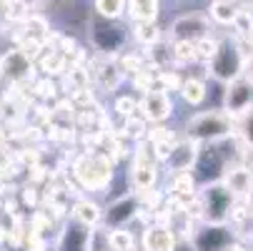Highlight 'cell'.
Masks as SVG:
<instances>
[{
  "mask_svg": "<svg viewBox=\"0 0 253 251\" xmlns=\"http://www.w3.org/2000/svg\"><path fill=\"white\" fill-rule=\"evenodd\" d=\"M233 133H236V118H231L226 111H203V113H196L186 123L188 141L198 143V146L226 141Z\"/></svg>",
  "mask_w": 253,
  "mask_h": 251,
  "instance_id": "1",
  "label": "cell"
},
{
  "mask_svg": "<svg viewBox=\"0 0 253 251\" xmlns=\"http://www.w3.org/2000/svg\"><path fill=\"white\" fill-rule=\"evenodd\" d=\"M253 50L243 43V41H221L218 43V50H215V55L206 63L208 65V73L221 81V83H231L233 78L243 76L246 70V58L251 55Z\"/></svg>",
  "mask_w": 253,
  "mask_h": 251,
  "instance_id": "2",
  "label": "cell"
},
{
  "mask_svg": "<svg viewBox=\"0 0 253 251\" xmlns=\"http://www.w3.org/2000/svg\"><path fill=\"white\" fill-rule=\"evenodd\" d=\"M198 201H201V216L206 219V224H228L233 203L238 199H233V194L221 181H215L203 186Z\"/></svg>",
  "mask_w": 253,
  "mask_h": 251,
  "instance_id": "3",
  "label": "cell"
},
{
  "mask_svg": "<svg viewBox=\"0 0 253 251\" xmlns=\"http://www.w3.org/2000/svg\"><path fill=\"white\" fill-rule=\"evenodd\" d=\"M218 143H203V146H198V156L193 163V178L201 181L203 186L221 181L228 168V156L221 151Z\"/></svg>",
  "mask_w": 253,
  "mask_h": 251,
  "instance_id": "4",
  "label": "cell"
},
{
  "mask_svg": "<svg viewBox=\"0 0 253 251\" xmlns=\"http://www.w3.org/2000/svg\"><path fill=\"white\" fill-rule=\"evenodd\" d=\"M223 105L231 118H241L248 111H253V81L248 76H238L231 83H226Z\"/></svg>",
  "mask_w": 253,
  "mask_h": 251,
  "instance_id": "5",
  "label": "cell"
},
{
  "mask_svg": "<svg viewBox=\"0 0 253 251\" xmlns=\"http://www.w3.org/2000/svg\"><path fill=\"white\" fill-rule=\"evenodd\" d=\"M233 241L236 236L228 224H203L191 239L196 251H228Z\"/></svg>",
  "mask_w": 253,
  "mask_h": 251,
  "instance_id": "6",
  "label": "cell"
},
{
  "mask_svg": "<svg viewBox=\"0 0 253 251\" xmlns=\"http://www.w3.org/2000/svg\"><path fill=\"white\" fill-rule=\"evenodd\" d=\"M76 173L83 181V186L103 189L108 181H111V163H108L105 158H98V156H88L76 166Z\"/></svg>",
  "mask_w": 253,
  "mask_h": 251,
  "instance_id": "7",
  "label": "cell"
},
{
  "mask_svg": "<svg viewBox=\"0 0 253 251\" xmlns=\"http://www.w3.org/2000/svg\"><path fill=\"white\" fill-rule=\"evenodd\" d=\"M170 35L175 41H201L208 35V18L198 15V13H191V15H180L173 20L170 25Z\"/></svg>",
  "mask_w": 253,
  "mask_h": 251,
  "instance_id": "8",
  "label": "cell"
},
{
  "mask_svg": "<svg viewBox=\"0 0 253 251\" xmlns=\"http://www.w3.org/2000/svg\"><path fill=\"white\" fill-rule=\"evenodd\" d=\"M221 184L233 194V199H243V196L253 189V168H248V166H243V163L231 166V168H226Z\"/></svg>",
  "mask_w": 253,
  "mask_h": 251,
  "instance_id": "9",
  "label": "cell"
},
{
  "mask_svg": "<svg viewBox=\"0 0 253 251\" xmlns=\"http://www.w3.org/2000/svg\"><path fill=\"white\" fill-rule=\"evenodd\" d=\"M196 156H198V143H193V141H180V143H175V146L170 149V153H168V168L173 171V173H183V171H191L193 168V163H196Z\"/></svg>",
  "mask_w": 253,
  "mask_h": 251,
  "instance_id": "10",
  "label": "cell"
},
{
  "mask_svg": "<svg viewBox=\"0 0 253 251\" xmlns=\"http://www.w3.org/2000/svg\"><path fill=\"white\" fill-rule=\"evenodd\" d=\"M0 73L10 81H23L33 73V63L23 50H10L8 55H3V60H0Z\"/></svg>",
  "mask_w": 253,
  "mask_h": 251,
  "instance_id": "11",
  "label": "cell"
},
{
  "mask_svg": "<svg viewBox=\"0 0 253 251\" xmlns=\"http://www.w3.org/2000/svg\"><path fill=\"white\" fill-rule=\"evenodd\" d=\"M143 111H146L148 121L161 123V121H166L173 113V103H170V98L163 91H151L146 96V100H143Z\"/></svg>",
  "mask_w": 253,
  "mask_h": 251,
  "instance_id": "12",
  "label": "cell"
},
{
  "mask_svg": "<svg viewBox=\"0 0 253 251\" xmlns=\"http://www.w3.org/2000/svg\"><path fill=\"white\" fill-rule=\"evenodd\" d=\"M175 234L166 226H151L143 236V246L146 251H173L175 249Z\"/></svg>",
  "mask_w": 253,
  "mask_h": 251,
  "instance_id": "13",
  "label": "cell"
},
{
  "mask_svg": "<svg viewBox=\"0 0 253 251\" xmlns=\"http://www.w3.org/2000/svg\"><path fill=\"white\" fill-rule=\"evenodd\" d=\"M88 244H90V231H88V226L73 224V226H68L65 234H63L60 251H88Z\"/></svg>",
  "mask_w": 253,
  "mask_h": 251,
  "instance_id": "14",
  "label": "cell"
},
{
  "mask_svg": "<svg viewBox=\"0 0 253 251\" xmlns=\"http://www.w3.org/2000/svg\"><path fill=\"white\" fill-rule=\"evenodd\" d=\"M133 184L135 189H151L156 184V163L151 158H146V153H138L135 166H133Z\"/></svg>",
  "mask_w": 253,
  "mask_h": 251,
  "instance_id": "15",
  "label": "cell"
},
{
  "mask_svg": "<svg viewBox=\"0 0 253 251\" xmlns=\"http://www.w3.org/2000/svg\"><path fill=\"white\" fill-rule=\"evenodd\" d=\"M238 10H241V8L236 5V0H213L211 8H208L211 18L218 23V25H233Z\"/></svg>",
  "mask_w": 253,
  "mask_h": 251,
  "instance_id": "16",
  "label": "cell"
},
{
  "mask_svg": "<svg viewBox=\"0 0 253 251\" xmlns=\"http://www.w3.org/2000/svg\"><path fill=\"white\" fill-rule=\"evenodd\" d=\"M126 3L138 23H153L158 15V0H126Z\"/></svg>",
  "mask_w": 253,
  "mask_h": 251,
  "instance_id": "17",
  "label": "cell"
},
{
  "mask_svg": "<svg viewBox=\"0 0 253 251\" xmlns=\"http://www.w3.org/2000/svg\"><path fill=\"white\" fill-rule=\"evenodd\" d=\"M180 96L188 105H201L206 100V83L201 78H188L180 83Z\"/></svg>",
  "mask_w": 253,
  "mask_h": 251,
  "instance_id": "18",
  "label": "cell"
},
{
  "mask_svg": "<svg viewBox=\"0 0 253 251\" xmlns=\"http://www.w3.org/2000/svg\"><path fill=\"white\" fill-rule=\"evenodd\" d=\"M76 219H78L83 226L98 224V221H100V208H98V203H93V201H78V203H76Z\"/></svg>",
  "mask_w": 253,
  "mask_h": 251,
  "instance_id": "19",
  "label": "cell"
},
{
  "mask_svg": "<svg viewBox=\"0 0 253 251\" xmlns=\"http://www.w3.org/2000/svg\"><path fill=\"white\" fill-rule=\"evenodd\" d=\"M135 213V201L133 199H121L111 211H108V221L111 224H123V221H128L130 216Z\"/></svg>",
  "mask_w": 253,
  "mask_h": 251,
  "instance_id": "20",
  "label": "cell"
},
{
  "mask_svg": "<svg viewBox=\"0 0 253 251\" xmlns=\"http://www.w3.org/2000/svg\"><path fill=\"white\" fill-rule=\"evenodd\" d=\"M236 133L241 136L243 146L253 153V111H248L246 116L236 118Z\"/></svg>",
  "mask_w": 253,
  "mask_h": 251,
  "instance_id": "21",
  "label": "cell"
},
{
  "mask_svg": "<svg viewBox=\"0 0 253 251\" xmlns=\"http://www.w3.org/2000/svg\"><path fill=\"white\" fill-rule=\"evenodd\" d=\"M218 43H221V41L211 38V35H206V38L196 41V43H193V50H196V60H201V63H208V60H211V58L215 55V50H218Z\"/></svg>",
  "mask_w": 253,
  "mask_h": 251,
  "instance_id": "22",
  "label": "cell"
},
{
  "mask_svg": "<svg viewBox=\"0 0 253 251\" xmlns=\"http://www.w3.org/2000/svg\"><path fill=\"white\" fill-rule=\"evenodd\" d=\"M95 10L108 20H116L126 10V0H95Z\"/></svg>",
  "mask_w": 253,
  "mask_h": 251,
  "instance_id": "23",
  "label": "cell"
},
{
  "mask_svg": "<svg viewBox=\"0 0 253 251\" xmlns=\"http://www.w3.org/2000/svg\"><path fill=\"white\" fill-rule=\"evenodd\" d=\"M173 60L180 63V65H188L196 60V50H193V43L191 41H175L173 43V50H170Z\"/></svg>",
  "mask_w": 253,
  "mask_h": 251,
  "instance_id": "24",
  "label": "cell"
},
{
  "mask_svg": "<svg viewBox=\"0 0 253 251\" xmlns=\"http://www.w3.org/2000/svg\"><path fill=\"white\" fill-rule=\"evenodd\" d=\"M25 33H28V38H30V41H43V35L48 33V23H45V18H41V15H30V18L25 20Z\"/></svg>",
  "mask_w": 253,
  "mask_h": 251,
  "instance_id": "25",
  "label": "cell"
},
{
  "mask_svg": "<svg viewBox=\"0 0 253 251\" xmlns=\"http://www.w3.org/2000/svg\"><path fill=\"white\" fill-rule=\"evenodd\" d=\"M135 38L146 46H153L161 38V30L156 28V23H138L135 25Z\"/></svg>",
  "mask_w": 253,
  "mask_h": 251,
  "instance_id": "26",
  "label": "cell"
},
{
  "mask_svg": "<svg viewBox=\"0 0 253 251\" xmlns=\"http://www.w3.org/2000/svg\"><path fill=\"white\" fill-rule=\"evenodd\" d=\"M233 28H236L238 38H246V35L253 30V13L251 10H238V15L233 20Z\"/></svg>",
  "mask_w": 253,
  "mask_h": 251,
  "instance_id": "27",
  "label": "cell"
},
{
  "mask_svg": "<svg viewBox=\"0 0 253 251\" xmlns=\"http://www.w3.org/2000/svg\"><path fill=\"white\" fill-rule=\"evenodd\" d=\"M5 20H28V5L18 0H5Z\"/></svg>",
  "mask_w": 253,
  "mask_h": 251,
  "instance_id": "28",
  "label": "cell"
},
{
  "mask_svg": "<svg viewBox=\"0 0 253 251\" xmlns=\"http://www.w3.org/2000/svg\"><path fill=\"white\" fill-rule=\"evenodd\" d=\"M111 246H113V251H133V239H130L128 231H113Z\"/></svg>",
  "mask_w": 253,
  "mask_h": 251,
  "instance_id": "29",
  "label": "cell"
},
{
  "mask_svg": "<svg viewBox=\"0 0 253 251\" xmlns=\"http://www.w3.org/2000/svg\"><path fill=\"white\" fill-rule=\"evenodd\" d=\"M43 68H45V73H60V70H63V58L53 53L50 58L43 60Z\"/></svg>",
  "mask_w": 253,
  "mask_h": 251,
  "instance_id": "30",
  "label": "cell"
},
{
  "mask_svg": "<svg viewBox=\"0 0 253 251\" xmlns=\"http://www.w3.org/2000/svg\"><path fill=\"white\" fill-rule=\"evenodd\" d=\"M118 108H121V113H130L133 111V100H128V98L118 100Z\"/></svg>",
  "mask_w": 253,
  "mask_h": 251,
  "instance_id": "31",
  "label": "cell"
},
{
  "mask_svg": "<svg viewBox=\"0 0 253 251\" xmlns=\"http://www.w3.org/2000/svg\"><path fill=\"white\" fill-rule=\"evenodd\" d=\"M243 76H248V78L253 81V53L246 58V70H243Z\"/></svg>",
  "mask_w": 253,
  "mask_h": 251,
  "instance_id": "32",
  "label": "cell"
},
{
  "mask_svg": "<svg viewBox=\"0 0 253 251\" xmlns=\"http://www.w3.org/2000/svg\"><path fill=\"white\" fill-rule=\"evenodd\" d=\"M241 201H243V203H246V208H248V211L253 213V189H251V191H248V194H246V196H243Z\"/></svg>",
  "mask_w": 253,
  "mask_h": 251,
  "instance_id": "33",
  "label": "cell"
},
{
  "mask_svg": "<svg viewBox=\"0 0 253 251\" xmlns=\"http://www.w3.org/2000/svg\"><path fill=\"white\" fill-rule=\"evenodd\" d=\"M173 251H196L193 249V244L191 241H180V244H175V249Z\"/></svg>",
  "mask_w": 253,
  "mask_h": 251,
  "instance_id": "34",
  "label": "cell"
},
{
  "mask_svg": "<svg viewBox=\"0 0 253 251\" xmlns=\"http://www.w3.org/2000/svg\"><path fill=\"white\" fill-rule=\"evenodd\" d=\"M5 20V0H0V23Z\"/></svg>",
  "mask_w": 253,
  "mask_h": 251,
  "instance_id": "35",
  "label": "cell"
},
{
  "mask_svg": "<svg viewBox=\"0 0 253 251\" xmlns=\"http://www.w3.org/2000/svg\"><path fill=\"white\" fill-rule=\"evenodd\" d=\"M18 3H23V5H28V8H30V5L38 3V0H18Z\"/></svg>",
  "mask_w": 253,
  "mask_h": 251,
  "instance_id": "36",
  "label": "cell"
}]
</instances>
